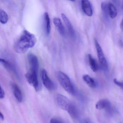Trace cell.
Listing matches in <instances>:
<instances>
[{
	"mask_svg": "<svg viewBox=\"0 0 123 123\" xmlns=\"http://www.w3.org/2000/svg\"><path fill=\"white\" fill-rule=\"evenodd\" d=\"M114 82V83L117 85L118 86H119V87L123 89V83L122 82H119V81H118L115 78L113 80Z\"/></svg>",
	"mask_w": 123,
	"mask_h": 123,
	"instance_id": "obj_22",
	"label": "cell"
},
{
	"mask_svg": "<svg viewBox=\"0 0 123 123\" xmlns=\"http://www.w3.org/2000/svg\"><path fill=\"white\" fill-rule=\"evenodd\" d=\"M44 25L46 34L49 36L51 31V27L50 19L48 13H45L44 14Z\"/></svg>",
	"mask_w": 123,
	"mask_h": 123,
	"instance_id": "obj_14",
	"label": "cell"
},
{
	"mask_svg": "<svg viewBox=\"0 0 123 123\" xmlns=\"http://www.w3.org/2000/svg\"><path fill=\"white\" fill-rule=\"evenodd\" d=\"M11 88L13 95L17 101L21 103L23 100V95L22 91L18 85L15 83L11 84Z\"/></svg>",
	"mask_w": 123,
	"mask_h": 123,
	"instance_id": "obj_9",
	"label": "cell"
},
{
	"mask_svg": "<svg viewBox=\"0 0 123 123\" xmlns=\"http://www.w3.org/2000/svg\"><path fill=\"white\" fill-rule=\"evenodd\" d=\"M119 44H120V46L121 47H123V42H122V41L120 40L119 41Z\"/></svg>",
	"mask_w": 123,
	"mask_h": 123,
	"instance_id": "obj_27",
	"label": "cell"
},
{
	"mask_svg": "<svg viewBox=\"0 0 123 123\" xmlns=\"http://www.w3.org/2000/svg\"><path fill=\"white\" fill-rule=\"evenodd\" d=\"M64 122L61 119L56 118H52L51 119L50 122L51 123H64Z\"/></svg>",
	"mask_w": 123,
	"mask_h": 123,
	"instance_id": "obj_20",
	"label": "cell"
},
{
	"mask_svg": "<svg viewBox=\"0 0 123 123\" xmlns=\"http://www.w3.org/2000/svg\"><path fill=\"white\" fill-rule=\"evenodd\" d=\"M27 59L30 70L38 72L39 65L37 56L34 54L30 53L28 55Z\"/></svg>",
	"mask_w": 123,
	"mask_h": 123,
	"instance_id": "obj_7",
	"label": "cell"
},
{
	"mask_svg": "<svg viewBox=\"0 0 123 123\" xmlns=\"http://www.w3.org/2000/svg\"><path fill=\"white\" fill-rule=\"evenodd\" d=\"M8 15L7 13L4 10L0 11V22L2 24H5L7 23Z\"/></svg>",
	"mask_w": 123,
	"mask_h": 123,
	"instance_id": "obj_19",
	"label": "cell"
},
{
	"mask_svg": "<svg viewBox=\"0 0 123 123\" xmlns=\"http://www.w3.org/2000/svg\"><path fill=\"white\" fill-rule=\"evenodd\" d=\"M5 96V93L3 88L0 86V99H3Z\"/></svg>",
	"mask_w": 123,
	"mask_h": 123,
	"instance_id": "obj_23",
	"label": "cell"
},
{
	"mask_svg": "<svg viewBox=\"0 0 123 123\" xmlns=\"http://www.w3.org/2000/svg\"><path fill=\"white\" fill-rule=\"evenodd\" d=\"M61 15L62 20L67 28L68 31L70 35L72 37H74L75 36V31L71 22L64 13H62Z\"/></svg>",
	"mask_w": 123,
	"mask_h": 123,
	"instance_id": "obj_12",
	"label": "cell"
},
{
	"mask_svg": "<svg viewBox=\"0 0 123 123\" xmlns=\"http://www.w3.org/2000/svg\"><path fill=\"white\" fill-rule=\"evenodd\" d=\"M25 77L28 83L33 86L36 91H38L40 86L38 79L37 72L29 70L25 75Z\"/></svg>",
	"mask_w": 123,
	"mask_h": 123,
	"instance_id": "obj_3",
	"label": "cell"
},
{
	"mask_svg": "<svg viewBox=\"0 0 123 123\" xmlns=\"http://www.w3.org/2000/svg\"><path fill=\"white\" fill-rule=\"evenodd\" d=\"M0 62L3 67H5L8 70L16 74H18L17 71L15 69V68L8 61L1 58L0 59Z\"/></svg>",
	"mask_w": 123,
	"mask_h": 123,
	"instance_id": "obj_17",
	"label": "cell"
},
{
	"mask_svg": "<svg viewBox=\"0 0 123 123\" xmlns=\"http://www.w3.org/2000/svg\"><path fill=\"white\" fill-rule=\"evenodd\" d=\"M41 78L44 87L49 90L52 91L56 88V85L50 79L46 70L43 69L41 72Z\"/></svg>",
	"mask_w": 123,
	"mask_h": 123,
	"instance_id": "obj_4",
	"label": "cell"
},
{
	"mask_svg": "<svg viewBox=\"0 0 123 123\" xmlns=\"http://www.w3.org/2000/svg\"><path fill=\"white\" fill-rule=\"evenodd\" d=\"M83 121H82V122H83V123H90L91 122V121L89 120V119H84Z\"/></svg>",
	"mask_w": 123,
	"mask_h": 123,
	"instance_id": "obj_25",
	"label": "cell"
},
{
	"mask_svg": "<svg viewBox=\"0 0 123 123\" xmlns=\"http://www.w3.org/2000/svg\"><path fill=\"white\" fill-rule=\"evenodd\" d=\"M81 7L84 13L91 17L93 15V10L90 2L88 0H81Z\"/></svg>",
	"mask_w": 123,
	"mask_h": 123,
	"instance_id": "obj_8",
	"label": "cell"
},
{
	"mask_svg": "<svg viewBox=\"0 0 123 123\" xmlns=\"http://www.w3.org/2000/svg\"><path fill=\"white\" fill-rule=\"evenodd\" d=\"M67 112L73 119L76 120L79 118V113L78 110L76 106L73 103L68 110Z\"/></svg>",
	"mask_w": 123,
	"mask_h": 123,
	"instance_id": "obj_13",
	"label": "cell"
},
{
	"mask_svg": "<svg viewBox=\"0 0 123 123\" xmlns=\"http://www.w3.org/2000/svg\"><path fill=\"white\" fill-rule=\"evenodd\" d=\"M108 12L109 15L111 18H114L117 15V10L115 6L111 3L108 4Z\"/></svg>",
	"mask_w": 123,
	"mask_h": 123,
	"instance_id": "obj_16",
	"label": "cell"
},
{
	"mask_svg": "<svg viewBox=\"0 0 123 123\" xmlns=\"http://www.w3.org/2000/svg\"><path fill=\"white\" fill-rule=\"evenodd\" d=\"M120 27H121V29L123 31V18L121 22V24H120Z\"/></svg>",
	"mask_w": 123,
	"mask_h": 123,
	"instance_id": "obj_26",
	"label": "cell"
},
{
	"mask_svg": "<svg viewBox=\"0 0 123 123\" xmlns=\"http://www.w3.org/2000/svg\"><path fill=\"white\" fill-rule=\"evenodd\" d=\"M83 79L84 82L91 88H94L96 86L95 80L88 75L85 74L83 76Z\"/></svg>",
	"mask_w": 123,
	"mask_h": 123,
	"instance_id": "obj_15",
	"label": "cell"
},
{
	"mask_svg": "<svg viewBox=\"0 0 123 123\" xmlns=\"http://www.w3.org/2000/svg\"><path fill=\"white\" fill-rule=\"evenodd\" d=\"M111 102L108 99L103 98L99 100L96 104L95 107L98 110L106 109L108 110L111 108Z\"/></svg>",
	"mask_w": 123,
	"mask_h": 123,
	"instance_id": "obj_11",
	"label": "cell"
},
{
	"mask_svg": "<svg viewBox=\"0 0 123 123\" xmlns=\"http://www.w3.org/2000/svg\"><path fill=\"white\" fill-rule=\"evenodd\" d=\"M55 98L56 102L59 107L62 109L67 111L72 103L67 97L62 94H57Z\"/></svg>",
	"mask_w": 123,
	"mask_h": 123,
	"instance_id": "obj_5",
	"label": "cell"
},
{
	"mask_svg": "<svg viewBox=\"0 0 123 123\" xmlns=\"http://www.w3.org/2000/svg\"><path fill=\"white\" fill-rule=\"evenodd\" d=\"M88 60L89 65L92 70L93 72H96L98 69V66L95 59L91 54L88 55Z\"/></svg>",
	"mask_w": 123,
	"mask_h": 123,
	"instance_id": "obj_18",
	"label": "cell"
},
{
	"mask_svg": "<svg viewBox=\"0 0 123 123\" xmlns=\"http://www.w3.org/2000/svg\"><path fill=\"white\" fill-rule=\"evenodd\" d=\"M101 8L103 11L105 13H108V5H106L105 3H102L101 4Z\"/></svg>",
	"mask_w": 123,
	"mask_h": 123,
	"instance_id": "obj_21",
	"label": "cell"
},
{
	"mask_svg": "<svg viewBox=\"0 0 123 123\" xmlns=\"http://www.w3.org/2000/svg\"><path fill=\"white\" fill-rule=\"evenodd\" d=\"M4 116L2 112H0V118L1 120L3 121L4 120Z\"/></svg>",
	"mask_w": 123,
	"mask_h": 123,
	"instance_id": "obj_24",
	"label": "cell"
},
{
	"mask_svg": "<svg viewBox=\"0 0 123 123\" xmlns=\"http://www.w3.org/2000/svg\"><path fill=\"white\" fill-rule=\"evenodd\" d=\"M70 1H71V2H74L76 0H69Z\"/></svg>",
	"mask_w": 123,
	"mask_h": 123,
	"instance_id": "obj_28",
	"label": "cell"
},
{
	"mask_svg": "<svg viewBox=\"0 0 123 123\" xmlns=\"http://www.w3.org/2000/svg\"><path fill=\"white\" fill-rule=\"evenodd\" d=\"M53 22L60 34L62 36L65 37L66 35V30L60 18H54L53 19Z\"/></svg>",
	"mask_w": 123,
	"mask_h": 123,
	"instance_id": "obj_10",
	"label": "cell"
},
{
	"mask_svg": "<svg viewBox=\"0 0 123 123\" xmlns=\"http://www.w3.org/2000/svg\"><path fill=\"white\" fill-rule=\"evenodd\" d=\"M57 77L60 85L65 91L70 95H74L75 92L74 87L69 77L62 72L58 73Z\"/></svg>",
	"mask_w": 123,
	"mask_h": 123,
	"instance_id": "obj_2",
	"label": "cell"
},
{
	"mask_svg": "<svg viewBox=\"0 0 123 123\" xmlns=\"http://www.w3.org/2000/svg\"><path fill=\"white\" fill-rule=\"evenodd\" d=\"M37 42L36 37L28 31H24L14 46L15 51L18 54H24L33 48Z\"/></svg>",
	"mask_w": 123,
	"mask_h": 123,
	"instance_id": "obj_1",
	"label": "cell"
},
{
	"mask_svg": "<svg viewBox=\"0 0 123 123\" xmlns=\"http://www.w3.org/2000/svg\"><path fill=\"white\" fill-rule=\"evenodd\" d=\"M95 45L97 51V55L98 61L101 65L105 69H108V64L104 54L102 48L97 40L95 39Z\"/></svg>",
	"mask_w": 123,
	"mask_h": 123,
	"instance_id": "obj_6",
	"label": "cell"
}]
</instances>
